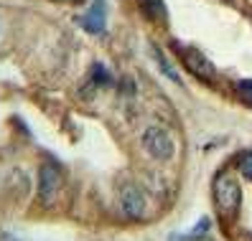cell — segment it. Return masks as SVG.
Segmentation results:
<instances>
[{
  "label": "cell",
  "mask_w": 252,
  "mask_h": 241,
  "mask_svg": "<svg viewBox=\"0 0 252 241\" xmlns=\"http://www.w3.org/2000/svg\"><path fill=\"white\" fill-rule=\"evenodd\" d=\"M237 94H240V99L245 104H250V107H252V79H245V81L237 84Z\"/></svg>",
  "instance_id": "8"
},
{
  "label": "cell",
  "mask_w": 252,
  "mask_h": 241,
  "mask_svg": "<svg viewBox=\"0 0 252 241\" xmlns=\"http://www.w3.org/2000/svg\"><path fill=\"white\" fill-rule=\"evenodd\" d=\"M79 23H82V28H87L90 33H102V28H105V10H102V5L92 8L87 16H82Z\"/></svg>",
  "instance_id": "6"
},
{
  "label": "cell",
  "mask_w": 252,
  "mask_h": 241,
  "mask_svg": "<svg viewBox=\"0 0 252 241\" xmlns=\"http://www.w3.org/2000/svg\"><path fill=\"white\" fill-rule=\"evenodd\" d=\"M229 3H232V0H229Z\"/></svg>",
  "instance_id": "12"
},
{
  "label": "cell",
  "mask_w": 252,
  "mask_h": 241,
  "mask_svg": "<svg viewBox=\"0 0 252 241\" xmlns=\"http://www.w3.org/2000/svg\"><path fill=\"white\" fill-rule=\"evenodd\" d=\"M64 3H79V0H64Z\"/></svg>",
  "instance_id": "11"
},
{
  "label": "cell",
  "mask_w": 252,
  "mask_h": 241,
  "mask_svg": "<svg viewBox=\"0 0 252 241\" xmlns=\"http://www.w3.org/2000/svg\"><path fill=\"white\" fill-rule=\"evenodd\" d=\"M240 170H242V175H247V178H252V150L250 153H245L242 158H240Z\"/></svg>",
  "instance_id": "10"
},
{
  "label": "cell",
  "mask_w": 252,
  "mask_h": 241,
  "mask_svg": "<svg viewBox=\"0 0 252 241\" xmlns=\"http://www.w3.org/2000/svg\"><path fill=\"white\" fill-rule=\"evenodd\" d=\"M240 201H242V190H240V180L232 168H224L221 173H217L214 178V203L217 211L224 221H232L240 211Z\"/></svg>",
  "instance_id": "1"
},
{
  "label": "cell",
  "mask_w": 252,
  "mask_h": 241,
  "mask_svg": "<svg viewBox=\"0 0 252 241\" xmlns=\"http://www.w3.org/2000/svg\"><path fill=\"white\" fill-rule=\"evenodd\" d=\"M156 56H158V64H160V69L166 71L171 79H176V81H179V74H176V69L171 66V61H168V58L163 56V51H160V49H156Z\"/></svg>",
  "instance_id": "9"
},
{
  "label": "cell",
  "mask_w": 252,
  "mask_h": 241,
  "mask_svg": "<svg viewBox=\"0 0 252 241\" xmlns=\"http://www.w3.org/2000/svg\"><path fill=\"white\" fill-rule=\"evenodd\" d=\"M59 188V173L51 165H41L38 170V201L43 206H49V201L54 198V193Z\"/></svg>",
  "instance_id": "5"
},
{
  "label": "cell",
  "mask_w": 252,
  "mask_h": 241,
  "mask_svg": "<svg viewBox=\"0 0 252 241\" xmlns=\"http://www.w3.org/2000/svg\"><path fill=\"white\" fill-rule=\"evenodd\" d=\"M176 51H179V58L184 61V66L189 69L191 77H196V79H201V81H206V84H212V81L217 79L214 64H212L201 51H196L194 46H176Z\"/></svg>",
  "instance_id": "3"
},
{
  "label": "cell",
  "mask_w": 252,
  "mask_h": 241,
  "mask_svg": "<svg viewBox=\"0 0 252 241\" xmlns=\"http://www.w3.org/2000/svg\"><path fill=\"white\" fill-rule=\"evenodd\" d=\"M143 147L145 153L158 162H168L173 158V137L168 130H163L158 125H151L143 132Z\"/></svg>",
  "instance_id": "2"
},
{
  "label": "cell",
  "mask_w": 252,
  "mask_h": 241,
  "mask_svg": "<svg viewBox=\"0 0 252 241\" xmlns=\"http://www.w3.org/2000/svg\"><path fill=\"white\" fill-rule=\"evenodd\" d=\"M140 5H143V10L148 13V18H151V21H158V23L168 21V13H166V8H163L160 0H140Z\"/></svg>",
  "instance_id": "7"
},
{
  "label": "cell",
  "mask_w": 252,
  "mask_h": 241,
  "mask_svg": "<svg viewBox=\"0 0 252 241\" xmlns=\"http://www.w3.org/2000/svg\"><path fill=\"white\" fill-rule=\"evenodd\" d=\"M120 208L123 214L132 221L145 218V208H148V198L138 183H123L120 186Z\"/></svg>",
  "instance_id": "4"
}]
</instances>
